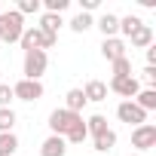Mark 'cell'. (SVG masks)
Masks as SVG:
<instances>
[{"instance_id": "1", "label": "cell", "mask_w": 156, "mask_h": 156, "mask_svg": "<svg viewBox=\"0 0 156 156\" xmlns=\"http://www.w3.org/2000/svg\"><path fill=\"white\" fill-rule=\"evenodd\" d=\"M83 122H86L83 113H70V110H64V107H58V110L49 113V129H52V135H58V138H67L73 129H80Z\"/></svg>"}, {"instance_id": "2", "label": "cell", "mask_w": 156, "mask_h": 156, "mask_svg": "<svg viewBox=\"0 0 156 156\" xmlns=\"http://www.w3.org/2000/svg\"><path fill=\"white\" fill-rule=\"evenodd\" d=\"M22 34H25V19L16 9L0 12V40H3V43H19Z\"/></svg>"}, {"instance_id": "3", "label": "cell", "mask_w": 156, "mask_h": 156, "mask_svg": "<svg viewBox=\"0 0 156 156\" xmlns=\"http://www.w3.org/2000/svg\"><path fill=\"white\" fill-rule=\"evenodd\" d=\"M22 49L25 52H31V49H40V52H46V49H52L55 43H58V37H52V34H43L37 25L34 28H25V34H22Z\"/></svg>"}, {"instance_id": "4", "label": "cell", "mask_w": 156, "mask_h": 156, "mask_svg": "<svg viewBox=\"0 0 156 156\" xmlns=\"http://www.w3.org/2000/svg\"><path fill=\"white\" fill-rule=\"evenodd\" d=\"M46 67H49V55L46 52H40V49L25 52V64H22L25 80H40V76L46 73Z\"/></svg>"}, {"instance_id": "5", "label": "cell", "mask_w": 156, "mask_h": 156, "mask_svg": "<svg viewBox=\"0 0 156 156\" xmlns=\"http://www.w3.org/2000/svg\"><path fill=\"white\" fill-rule=\"evenodd\" d=\"M132 147H135V153H147L150 147H156V126L153 122H144V126H138V129H132Z\"/></svg>"}, {"instance_id": "6", "label": "cell", "mask_w": 156, "mask_h": 156, "mask_svg": "<svg viewBox=\"0 0 156 156\" xmlns=\"http://www.w3.org/2000/svg\"><path fill=\"white\" fill-rule=\"evenodd\" d=\"M12 98H19V101H40L43 98V83L40 80H22L12 86Z\"/></svg>"}, {"instance_id": "7", "label": "cell", "mask_w": 156, "mask_h": 156, "mask_svg": "<svg viewBox=\"0 0 156 156\" xmlns=\"http://www.w3.org/2000/svg\"><path fill=\"white\" fill-rule=\"evenodd\" d=\"M107 92H116L126 101H135V95L141 92V83H138V76H113L110 86H107Z\"/></svg>"}, {"instance_id": "8", "label": "cell", "mask_w": 156, "mask_h": 156, "mask_svg": "<svg viewBox=\"0 0 156 156\" xmlns=\"http://www.w3.org/2000/svg\"><path fill=\"white\" fill-rule=\"evenodd\" d=\"M116 116H119V122H129V126H144L147 122V113L135 104V101H119V107H116Z\"/></svg>"}, {"instance_id": "9", "label": "cell", "mask_w": 156, "mask_h": 156, "mask_svg": "<svg viewBox=\"0 0 156 156\" xmlns=\"http://www.w3.org/2000/svg\"><path fill=\"white\" fill-rule=\"evenodd\" d=\"M101 55H104L107 61L126 58V43H122L119 37H107V40H101Z\"/></svg>"}, {"instance_id": "10", "label": "cell", "mask_w": 156, "mask_h": 156, "mask_svg": "<svg viewBox=\"0 0 156 156\" xmlns=\"http://www.w3.org/2000/svg\"><path fill=\"white\" fill-rule=\"evenodd\" d=\"M40 156H67V141L58 138V135H49L40 144Z\"/></svg>"}, {"instance_id": "11", "label": "cell", "mask_w": 156, "mask_h": 156, "mask_svg": "<svg viewBox=\"0 0 156 156\" xmlns=\"http://www.w3.org/2000/svg\"><path fill=\"white\" fill-rule=\"evenodd\" d=\"M95 28L104 34V40H107V37H116V34H119V16H113V12H104V16L95 22Z\"/></svg>"}, {"instance_id": "12", "label": "cell", "mask_w": 156, "mask_h": 156, "mask_svg": "<svg viewBox=\"0 0 156 156\" xmlns=\"http://www.w3.org/2000/svg\"><path fill=\"white\" fill-rule=\"evenodd\" d=\"M83 95H86V101H107V83L89 80V83L83 86Z\"/></svg>"}, {"instance_id": "13", "label": "cell", "mask_w": 156, "mask_h": 156, "mask_svg": "<svg viewBox=\"0 0 156 156\" xmlns=\"http://www.w3.org/2000/svg\"><path fill=\"white\" fill-rule=\"evenodd\" d=\"M86 104H89V101H86L83 89H70V92L64 95V110H70V113H83Z\"/></svg>"}, {"instance_id": "14", "label": "cell", "mask_w": 156, "mask_h": 156, "mask_svg": "<svg viewBox=\"0 0 156 156\" xmlns=\"http://www.w3.org/2000/svg\"><path fill=\"white\" fill-rule=\"evenodd\" d=\"M61 25H64V22H61V16H52V12H43V16H40V25H37V28H40L43 34H52V37H58Z\"/></svg>"}, {"instance_id": "15", "label": "cell", "mask_w": 156, "mask_h": 156, "mask_svg": "<svg viewBox=\"0 0 156 156\" xmlns=\"http://www.w3.org/2000/svg\"><path fill=\"white\" fill-rule=\"evenodd\" d=\"M129 40H132L135 49H147V46H153V28H150V25H141Z\"/></svg>"}, {"instance_id": "16", "label": "cell", "mask_w": 156, "mask_h": 156, "mask_svg": "<svg viewBox=\"0 0 156 156\" xmlns=\"http://www.w3.org/2000/svg\"><path fill=\"white\" fill-rule=\"evenodd\" d=\"M92 144H95V150H98V153H107V150H113V147H116V132H113V129H107V132L95 135V138H92Z\"/></svg>"}, {"instance_id": "17", "label": "cell", "mask_w": 156, "mask_h": 156, "mask_svg": "<svg viewBox=\"0 0 156 156\" xmlns=\"http://www.w3.org/2000/svg\"><path fill=\"white\" fill-rule=\"evenodd\" d=\"M135 104L144 110V113H150V110H156V89H141L138 95H135Z\"/></svg>"}, {"instance_id": "18", "label": "cell", "mask_w": 156, "mask_h": 156, "mask_svg": "<svg viewBox=\"0 0 156 156\" xmlns=\"http://www.w3.org/2000/svg\"><path fill=\"white\" fill-rule=\"evenodd\" d=\"M89 28H95V19L86 16V12H76V16L70 19V31H73V34H86Z\"/></svg>"}, {"instance_id": "19", "label": "cell", "mask_w": 156, "mask_h": 156, "mask_svg": "<svg viewBox=\"0 0 156 156\" xmlns=\"http://www.w3.org/2000/svg\"><path fill=\"white\" fill-rule=\"evenodd\" d=\"M86 132L95 138V135H101V132H107V116H101V113H92L89 119H86Z\"/></svg>"}, {"instance_id": "20", "label": "cell", "mask_w": 156, "mask_h": 156, "mask_svg": "<svg viewBox=\"0 0 156 156\" xmlns=\"http://www.w3.org/2000/svg\"><path fill=\"white\" fill-rule=\"evenodd\" d=\"M141 25H144V22H141L138 16H122V19H119V34H122V37H132Z\"/></svg>"}, {"instance_id": "21", "label": "cell", "mask_w": 156, "mask_h": 156, "mask_svg": "<svg viewBox=\"0 0 156 156\" xmlns=\"http://www.w3.org/2000/svg\"><path fill=\"white\" fill-rule=\"evenodd\" d=\"M16 150H19V138H16L12 132L0 135V156H12Z\"/></svg>"}, {"instance_id": "22", "label": "cell", "mask_w": 156, "mask_h": 156, "mask_svg": "<svg viewBox=\"0 0 156 156\" xmlns=\"http://www.w3.org/2000/svg\"><path fill=\"white\" fill-rule=\"evenodd\" d=\"M12 126H16V110L12 107H0V135L12 132Z\"/></svg>"}, {"instance_id": "23", "label": "cell", "mask_w": 156, "mask_h": 156, "mask_svg": "<svg viewBox=\"0 0 156 156\" xmlns=\"http://www.w3.org/2000/svg\"><path fill=\"white\" fill-rule=\"evenodd\" d=\"M43 9V3L40 0H19V6H16V12L25 19V16H34V12H40Z\"/></svg>"}, {"instance_id": "24", "label": "cell", "mask_w": 156, "mask_h": 156, "mask_svg": "<svg viewBox=\"0 0 156 156\" xmlns=\"http://www.w3.org/2000/svg\"><path fill=\"white\" fill-rule=\"evenodd\" d=\"M110 67H113V76H132V61H129V55L110 61Z\"/></svg>"}, {"instance_id": "25", "label": "cell", "mask_w": 156, "mask_h": 156, "mask_svg": "<svg viewBox=\"0 0 156 156\" xmlns=\"http://www.w3.org/2000/svg\"><path fill=\"white\" fill-rule=\"evenodd\" d=\"M86 138H89V132H86V122H83L80 129H73V132H70V135H67L64 141H67V144H83Z\"/></svg>"}, {"instance_id": "26", "label": "cell", "mask_w": 156, "mask_h": 156, "mask_svg": "<svg viewBox=\"0 0 156 156\" xmlns=\"http://www.w3.org/2000/svg\"><path fill=\"white\" fill-rule=\"evenodd\" d=\"M9 101H12V86L0 83V107H9Z\"/></svg>"}, {"instance_id": "27", "label": "cell", "mask_w": 156, "mask_h": 156, "mask_svg": "<svg viewBox=\"0 0 156 156\" xmlns=\"http://www.w3.org/2000/svg\"><path fill=\"white\" fill-rule=\"evenodd\" d=\"M144 83H147V89H156V67H144Z\"/></svg>"}, {"instance_id": "28", "label": "cell", "mask_w": 156, "mask_h": 156, "mask_svg": "<svg viewBox=\"0 0 156 156\" xmlns=\"http://www.w3.org/2000/svg\"><path fill=\"white\" fill-rule=\"evenodd\" d=\"M98 3H101V0H83V9H80V12H86V16H89L92 9H98Z\"/></svg>"}, {"instance_id": "29", "label": "cell", "mask_w": 156, "mask_h": 156, "mask_svg": "<svg viewBox=\"0 0 156 156\" xmlns=\"http://www.w3.org/2000/svg\"><path fill=\"white\" fill-rule=\"evenodd\" d=\"M144 52H147V61H150V67H156V46H147Z\"/></svg>"}, {"instance_id": "30", "label": "cell", "mask_w": 156, "mask_h": 156, "mask_svg": "<svg viewBox=\"0 0 156 156\" xmlns=\"http://www.w3.org/2000/svg\"><path fill=\"white\" fill-rule=\"evenodd\" d=\"M0 83H3V70H0Z\"/></svg>"}, {"instance_id": "31", "label": "cell", "mask_w": 156, "mask_h": 156, "mask_svg": "<svg viewBox=\"0 0 156 156\" xmlns=\"http://www.w3.org/2000/svg\"><path fill=\"white\" fill-rule=\"evenodd\" d=\"M129 156H141V153H129Z\"/></svg>"}, {"instance_id": "32", "label": "cell", "mask_w": 156, "mask_h": 156, "mask_svg": "<svg viewBox=\"0 0 156 156\" xmlns=\"http://www.w3.org/2000/svg\"><path fill=\"white\" fill-rule=\"evenodd\" d=\"M0 12H3V9H0Z\"/></svg>"}]
</instances>
